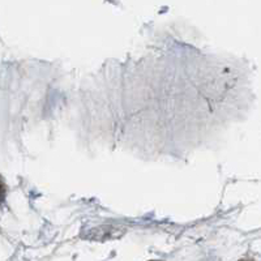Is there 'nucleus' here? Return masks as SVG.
<instances>
[{
    "label": "nucleus",
    "instance_id": "f03ea898",
    "mask_svg": "<svg viewBox=\"0 0 261 261\" xmlns=\"http://www.w3.org/2000/svg\"><path fill=\"white\" fill-rule=\"evenodd\" d=\"M239 261H249V260H239Z\"/></svg>",
    "mask_w": 261,
    "mask_h": 261
},
{
    "label": "nucleus",
    "instance_id": "f257e3e1",
    "mask_svg": "<svg viewBox=\"0 0 261 261\" xmlns=\"http://www.w3.org/2000/svg\"><path fill=\"white\" fill-rule=\"evenodd\" d=\"M5 192H7V188H5L4 180L1 179V176H0V202L4 201Z\"/></svg>",
    "mask_w": 261,
    "mask_h": 261
}]
</instances>
